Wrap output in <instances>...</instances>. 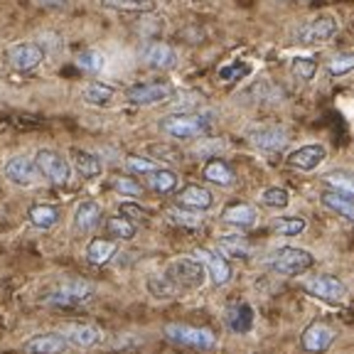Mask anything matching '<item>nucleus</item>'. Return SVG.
Instances as JSON below:
<instances>
[{"label":"nucleus","mask_w":354,"mask_h":354,"mask_svg":"<svg viewBox=\"0 0 354 354\" xmlns=\"http://www.w3.org/2000/svg\"><path fill=\"white\" fill-rule=\"evenodd\" d=\"M128 170L131 172H138V175H150L153 170H158V165H155L153 160H148V158H140V155H131L126 160Z\"/></svg>","instance_id":"42"},{"label":"nucleus","mask_w":354,"mask_h":354,"mask_svg":"<svg viewBox=\"0 0 354 354\" xmlns=\"http://www.w3.org/2000/svg\"><path fill=\"white\" fill-rule=\"evenodd\" d=\"M209 128H212L209 113H170V116H165L160 121V131L180 140L199 138Z\"/></svg>","instance_id":"1"},{"label":"nucleus","mask_w":354,"mask_h":354,"mask_svg":"<svg viewBox=\"0 0 354 354\" xmlns=\"http://www.w3.org/2000/svg\"><path fill=\"white\" fill-rule=\"evenodd\" d=\"M325 183L330 185V189L354 199V175H349L344 170H332L325 175Z\"/></svg>","instance_id":"31"},{"label":"nucleus","mask_w":354,"mask_h":354,"mask_svg":"<svg viewBox=\"0 0 354 354\" xmlns=\"http://www.w3.org/2000/svg\"><path fill=\"white\" fill-rule=\"evenodd\" d=\"M101 6L111 8V10L150 12V10H155V0H101Z\"/></svg>","instance_id":"33"},{"label":"nucleus","mask_w":354,"mask_h":354,"mask_svg":"<svg viewBox=\"0 0 354 354\" xmlns=\"http://www.w3.org/2000/svg\"><path fill=\"white\" fill-rule=\"evenodd\" d=\"M249 140L251 145H256L263 153H278L288 145L290 140V133L283 126H259L249 131Z\"/></svg>","instance_id":"9"},{"label":"nucleus","mask_w":354,"mask_h":354,"mask_svg":"<svg viewBox=\"0 0 354 354\" xmlns=\"http://www.w3.org/2000/svg\"><path fill=\"white\" fill-rule=\"evenodd\" d=\"M148 290L155 295V298H172V295L177 293V286L167 276H162V278H150Z\"/></svg>","instance_id":"38"},{"label":"nucleus","mask_w":354,"mask_h":354,"mask_svg":"<svg viewBox=\"0 0 354 354\" xmlns=\"http://www.w3.org/2000/svg\"><path fill=\"white\" fill-rule=\"evenodd\" d=\"M256 219H259V212L249 202H234V205H229L227 209L221 212V221L232 224L236 229H251L256 224Z\"/></svg>","instance_id":"17"},{"label":"nucleus","mask_w":354,"mask_h":354,"mask_svg":"<svg viewBox=\"0 0 354 354\" xmlns=\"http://www.w3.org/2000/svg\"><path fill=\"white\" fill-rule=\"evenodd\" d=\"M322 205L327 207V209L337 212L339 216H344V219H352L354 221V199L352 197H344V194L335 192V189H330V192H322Z\"/></svg>","instance_id":"28"},{"label":"nucleus","mask_w":354,"mask_h":354,"mask_svg":"<svg viewBox=\"0 0 354 354\" xmlns=\"http://www.w3.org/2000/svg\"><path fill=\"white\" fill-rule=\"evenodd\" d=\"M337 28L339 25H337V20H335V15H320V17H315V20L300 25L293 32V39L298 44H322L337 35Z\"/></svg>","instance_id":"6"},{"label":"nucleus","mask_w":354,"mask_h":354,"mask_svg":"<svg viewBox=\"0 0 354 354\" xmlns=\"http://www.w3.org/2000/svg\"><path fill=\"white\" fill-rule=\"evenodd\" d=\"M227 327L236 335H246V332L254 327V308L246 303H236L227 310V317H224Z\"/></svg>","instance_id":"21"},{"label":"nucleus","mask_w":354,"mask_h":354,"mask_svg":"<svg viewBox=\"0 0 354 354\" xmlns=\"http://www.w3.org/2000/svg\"><path fill=\"white\" fill-rule=\"evenodd\" d=\"M140 59H143L145 64L155 66V69H172V66L177 64L175 50H172L170 44H162V42L145 44L143 52H140Z\"/></svg>","instance_id":"18"},{"label":"nucleus","mask_w":354,"mask_h":354,"mask_svg":"<svg viewBox=\"0 0 354 354\" xmlns=\"http://www.w3.org/2000/svg\"><path fill=\"white\" fill-rule=\"evenodd\" d=\"M219 251L224 256H232V259H249V243H246V239L239 236V234H224V236H219Z\"/></svg>","instance_id":"29"},{"label":"nucleus","mask_w":354,"mask_h":354,"mask_svg":"<svg viewBox=\"0 0 354 354\" xmlns=\"http://www.w3.org/2000/svg\"><path fill=\"white\" fill-rule=\"evenodd\" d=\"M197 259L207 266V273L212 276L214 286H227L232 281V263L227 261V256L221 251H209V249H199Z\"/></svg>","instance_id":"12"},{"label":"nucleus","mask_w":354,"mask_h":354,"mask_svg":"<svg viewBox=\"0 0 354 354\" xmlns=\"http://www.w3.org/2000/svg\"><path fill=\"white\" fill-rule=\"evenodd\" d=\"M37 3H42L44 8H55V10H64L66 8V0H37Z\"/></svg>","instance_id":"45"},{"label":"nucleus","mask_w":354,"mask_h":354,"mask_svg":"<svg viewBox=\"0 0 354 354\" xmlns=\"http://www.w3.org/2000/svg\"><path fill=\"white\" fill-rule=\"evenodd\" d=\"M99 224H101V207L96 205L94 199L82 202V205L77 207V212H74V227H77V232L88 234V232H94Z\"/></svg>","instance_id":"22"},{"label":"nucleus","mask_w":354,"mask_h":354,"mask_svg":"<svg viewBox=\"0 0 354 354\" xmlns=\"http://www.w3.org/2000/svg\"><path fill=\"white\" fill-rule=\"evenodd\" d=\"M325 158H327V150L322 148V145L310 143V145H303V148L293 150V153L288 155L286 162L290 167H295V170L310 172V170H317V167L325 162Z\"/></svg>","instance_id":"15"},{"label":"nucleus","mask_w":354,"mask_h":354,"mask_svg":"<svg viewBox=\"0 0 354 354\" xmlns=\"http://www.w3.org/2000/svg\"><path fill=\"white\" fill-rule=\"evenodd\" d=\"M177 205L183 207V209L205 212L214 205V197H212L209 189L199 187V185H187V187L180 189V194H177Z\"/></svg>","instance_id":"19"},{"label":"nucleus","mask_w":354,"mask_h":354,"mask_svg":"<svg viewBox=\"0 0 354 354\" xmlns=\"http://www.w3.org/2000/svg\"><path fill=\"white\" fill-rule=\"evenodd\" d=\"M172 86L162 82H150V84H133L126 88V99L136 106H153L162 104V101L172 99Z\"/></svg>","instance_id":"7"},{"label":"nucleus","mask_w":354,"mask_h":354,"mask_svg":"<svg viewBox=\"0 0 354 354\" xmlns=\"http://www.w3.org/2000/svg\"><path fill=\"white\" fill-rule=\"evenodd\" d=\"M44 52L39 44L35 42H20L10 50V64L15 66L17 72H32L42 64Z\"/></svg>","instance_id":"16"},{"label":"nucleus","mask_w":354,"mask_h":354,"mask_svg":"<svg viewBox=\"0 0 354 354\" xmlns=\"http://www.w3.org/2000/svg\"><path fill=\"white\" fill-rule=\"evenodd\" d=\"M261 202H263L266 207H273V209H286L290 197H288V192L283 187H268L261 194Z\"/></svg>","instance_id":"37"},{"label":"nucleus","mask_w":354,"mask_h":354,"mask_svg":"<svg viewBox=\"0 0 354 354\" xmlns=\"http://www.w3.org/2000/svg\"><path fill=\"white\" fill-rule=\"evenodd\" d=\"M167 219L175 221V224H180V227H189V229L199 227V216H194V209L183 212L180 207H177V209H170V212H167Z\"/></svg>","instance_id":"41"},{"label":"nucleus","mask_w":354,"mask_h":354,"mask_svg":"<svg viewBox=\"0 0 354 354\" xmlns=\"http://www.w3.org/2000/svg\"><path fill=\"white\" fill-rule=\"evenodd\" d=\"M300 342H303V347L308 349V352L320 354L332 347V342H335V330H332L330 325H325V322H313V325H308L303 330Z\"/></svg>","instance_id":"13"},{"label":"nucleus","mask_w":354,"mask_h":354,"mask_svg":"<svg viewBox=\"0 0 354 354\" xmlns=\"http://www.w3.org/2000/svg\"><path fill=\"white\" fill-rule=\"evenodd\" d=\"M72 160H74L77 172L82 177H86V180H94V177H99L101 172H104L101 160L94 153H88V150H72Z\"/></svg>","instance_id":"25"},{"label":"nucleus","mask_w":354,"mask_h":354,"mask_svg":"<svg viewBox=\"0 0 354 354\" xmlns=\"http://www.w3.org/2000/svg\"><path fill=\"white\" fill-rule=\"evenodd\" d=\"M249 74V66L246 64H232V66H221L219 69V77L224 79V82H236V79L246 77Z\"/></svg>","instance_id":"44"},{"label":"nucleus","mask_w":354,"mask_h":354,"mask_svg":"<svg viewBox=\"0 0 354 354\" xmlns=\"http://www.w3.org/2000/svg\"><path fill=\"white\" fill-rule=\"evenodd\" d=\"M116 251H118L116 241L94 239V241H88V246H86V261L94 266H106L113 256H116Z\"/></svg>","instance_id":"24"},{"label":"nucleus","mask_w":354,"mask_h":354,"mask_svg":"<svg viewBox=\"0 0 354 354\" xmlns=\"http://www.w3.org/2000/svg\"><path fill=\"white\" fill-rule=\"evenodd\" d=\"M317 72V62L315 59H305V57H298L293 59V74L303 82H310Z\"/></svg>","instance_id":"40"},{"label":"nucleus","mask_w":354,"mask_h":354,"mask_svg":"<svg viewBox=\"0 0 354 354\" xmlns=\"http://www.w3.org/2000/svg\"><path fill=\"white\" fill-rule=\"evenodd\" d=\"M118 212L131 221H148V212L140 205H136V202H123V205L118 207Z\"/></svg>","instance_id":"43"},{"label":"nucleus","mask_w":354,"mask_h":354,"mask_svg":"<svg viewBox=\"0 0 354 354\" xmlns=\"http://www.w3.org/2000/svg\"><path fill=\"white\" fill-rule=\"evenodd\" d=\"M72 347V342L66 339L64 332H44V335H35L32 339L22 344L25 354H64Z\"/></svg>","instance_id":"10"},{"label":"nucleus","mask_w":354,"mask_h":354,"mask_svg":"<svg viewBox=\"0 0 354 354\" xmlns=\"http://www.w3.org/2000/svg\"><path fill=\"white\" fill-rule=\"evenodd\" d=\"M94 298V286L86 281H69V283H62L59 288H55L44 303L52 305V308H62V310H74V308H82L86 305L88 300Z\"/></svg>","instance_id":"2"},{"label":"nucleus","mask_w":354,"mask_h":354,"mask_svg":"<svg viewBox=\"0 0 354 354\" xmlns=\"http://www.w3.org/2000/svg\"><path fill=\"white\" fill-rule=\"evenodd\" d=\"M77 64H79V69H82V72L99 74V72H104L106 59H104V55H101L99 50H84V52H79Z\"/></svg>","instance_id":"34"},{"label":"nucleus","mask_w":354,"mask_h":354,"mask_svg":"<svg viewBox=\"0 0 354 354\" xmlns=\"http://www.w3.org/2000/svg\"><path fill=\"white\" fill-rule=\"evenodd\" d=\"M305 290H308L310 295L320 298V300H330V303H337V300H342L344 293H347L344 283L339 281V278L330 276V273H322V276L310 278V281L305 283Z\"/></svg>","instance_id":"11"},{"label":"nucleus","mask_w":354,"mask_h":354,"mask_svg":"<svg viewBox=\"0 0 354 354\" xmlns=\"http://www.w3.org/2000/svg\"><path fill=\"white\" fill-rule=\"evenodd\" d=\"M111 185H113V189H116L118 194H126V197H140L143 194V187H140V183H136L133 177H113L111 180Z\"/></svg>","instance_id":"39"},{"label":"nucleus","mask_w":354,"mask_h":354,"mask_svg":"<svg viewBox=\"0 0 354 354\" xmlns=\"http://www.w3.org/2000/svg\"><path fill=\"white\" fill-rule=\"evenodd\" d=\"M113 96H116V91H113L109 84H88L82 91V99L86 101L88 106H109Z\"/></svg>","instance_id":"30"},{"label":"nucleus","mask_w":354,"mask_h":354,"mask_svg":"<svg viewBox=\"0 0 354 354\" xmlns=\"http://www.w3.org/2000/svg\"><path fill=\"white\" fill-rule=\"evenodd\" d=\"M273 229L281 236H298V234L305 232V219H300V216H281V219H276Z\"/></svg>","instance_id":"36"},{"label":"nucleus","mask_w":354,"mask_h":354,"mask_svg":"<svg viewBox=\"0 0 354 354\" xmlns=\"http://www.w3.org/2000/svg\"><path fill=\"white\" fill-rule=\"evenodd\" d=\"M327 72L332 77H344V74L354 72V52H337L327 62Z\"/></svg>","instance_id":"35"},{"label":"nucleus","mask_w":354,"mask_h":354,"mask_svg":"<svg viewBox=\"0 0 354 354\" xmlns=\"http://www.w3.org/2000/svg\"><path fill=\"white\" fill-rule=\"evenodd\" d=\"M35 162H37V170L42 177H47L52 185H66L69 183V162L62 158L57 150H39L35 155Z\"/></svg>","instance_id":"8"},{"label":"nucleus","mask_w":354,"mask_h":354,"mask_svg":"<svg viewBox=\"0 0 354 354\" xmlns=\"http://www.w3.org/2000/svg\"><path fill=\"white\" fill-rule=\"evenodd\" d=\"M202 175H205L207 183L219 185V187H232L236 183V175L224 160H209L205 165V170H202Z\"/></svg>","instance_id":"23"},{"label":"nucleus","mask_w":354,"mask_h":354,"mask_svg":"<svg viewBox=\"0 0 354 354\" xmlns=\"http://www.w3.org/2000/svg\"><path fill=\"white\" fill-rule=\"evenodd\" d=\"M37 175H39L37 162L30 160V158H25V155L10 158L8 165H6V177L12 185H17V187H30V185H35Z\"/></svg>","instance_id":"14"},{"label":"nucleus","mask_w":354,"mask_h":354,"mask_svg":"<svg viewBox=\"0 0 354 354\" xmlns=\"http://www.w3.org/2000/svg\"><path fill=\"white\" fill-rule=\"evenodd\" d=\"M64 335H66V339L72 342V347H79V349H91L104 339V332L96 325H72Z\"/></svg>","instance_id":"20"},{"label":"nucleus","mask_w":354,"mask_h":354,"mask_svg":"<svg viewBox=\"0 0 354 354\" xmlns=\"http://www.w3.org/2000/svg\"><path fill=\"white\" fill-rule=\"evenodd\" d=\"M165 276L177 286V290H192L199 288L207 278V266L199 259H177L167 266Z\"/></svg>","instance_id":"3"},{"label":"nucleus","mask_w":354,"mask_h":354,"mask_svg":"<svg viewBox=\"0 0 354 354\" xmlns=\"http://www.w3.org/2000/svg\"><path fill=\"white\" fill-rule=\"evenodd\" d=\"M30 216V224L37 229H42V232H47V229H52L59 221V209H57L55 205H32L28 212Z\"/></svg>","instance_id":"26"},{"label":"nucleus","mask_w":354,"mask_h":354,"mask_svg":"<svg viewBox=\"0 0 354 354\" xmlns=\"http://www.w3.org/2000/svg\"><path fill=\"white\" fill-rule=\"evenodd\" d=\"M315 263V256L305 249H295V246H288L276 254V259L271 261V268L281 276H300V273L310 271Z\"/></svg>","instance_id":"5"},{"label":"nucleus","mask_w":354,"mask_h":354,"mask_svg":"<svg viewBox=\"0 0 354 354\" xmlns=\"http://www.w3.org/2000/svg\"><path fill=\"white\" fill-rule=\"evenodd\" d=\"M177 185H180V177H177V172H172V170H162V167H158V170H153L148 175V187L158 194L175 192Z\"/></svg>","instance_id":"27"},{"label":"nucleus","mask_w":354,"mask_h":354,"mask_svg":"<svg viewBox=\"0 0 354 354\" xmlns=\"http://www.w3.org/2000/svg\"><path fill=\"white\" fill-rule=\"evenodd\" d=\"M106 232L111 234L113 239H123V241H128V239L136 236V224H133L131 219H126V216H111L109 221H106Z\"/></svg>","instance_id":"32"},{"label":"nucleus","mask_w":354,"mask_h":354,"mask_svg":"<svg viewBox=\"0 0 354 354\" xmlns=\"http://www.w3.org/2000/svg\"><path fill=\"white\" fill-rule=\"evenodd\" d=\"M165 337L170 339V342H177V344H183V347H192V349H212L216 344V337L212 330H207V327L183 325V322L165 325Z\"/></svg>","instance_id":"4"}]
</instances>
